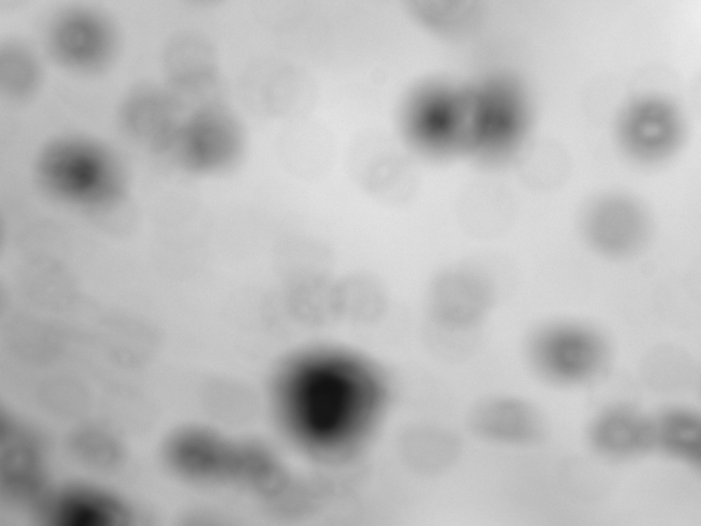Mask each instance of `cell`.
<instances>
[{"instance_id":"cell-10","label":"cell","mask_w":701,"mask_h":526,"mask_svg":"<svg viewBox=\"0 0 701 526\" xmlns=\"http://www.w3.org/2000/svg\"><path fill=\"white\" fill-rule=\"evenodd\" d=\"M170 92L146 82L128 88L121 96L116 120L125 136L152 153H168L181 123L175 120L177 101Z\"/></svg>"},{"instance_id":"cell-2","label":"cell","mask_w":701,"mask_h":526,"mask_svg":"<svg viewBox=\"0 0 701 526\" xmlns=\"http://www.w3.org/2000/svg\"><path fill=\"white\" fill-rule=\"evenodd\" d=\"M294 386L286 414L298 437L313 449L337 453L353 446L375 412L369 389L347 377L310 375Z\"/></svg>"},{"instance_id":"cell-1","label":"cell","mask_w":701,"mask_h":526,"mask_svg":"<svg viewBox=\"0 0 701 526\" xmlns=\"http://www.w3.org/2000/svg\"><path fill=\"white\" fill-rule=\"evenodd\" d=\"M35 168L38 185L49 197L79 210L107 208L127 187L118 153L85 134L66 133L50 139L40 149Z\"/></svg>"},{"instance_id":"cell-12","label":"cell","mask_w":701,"mask_h":526,"mask_svg":"<svg viewBox=\"0 0 701 526\" xmlns=\"http://www.w3.org/2000/svg\"><path fill=\"white\" fill-rule=\"evenodd\" d=\"M44 512L54 526H123L129 514L116 497L84 484L52 494Z\"/></svg>"},{"instance_id":"cell-15","label":"cell","mask_w":701,"mask_h":526,"mask_svg":"<svg viewBox=\"0 0 701 526\" xmlns=\"http://www.w3.org/2000/svg\"><path fill=\"white\" fill-rule=\"evenodd\" d=\"M21 289L32 305L49 311L71 307L77 296L72 277L61 267L50 263L34 269L22 279Z\"/></svg>"},{"instance_id":"cell-17","label":"cell","mask_w":701,"mask_h":526,"mask_svg":"<svg viewBox=\"0 0 701 526\" xmlns=\"http://www.w3.org/2000/svg\"><path fill=\"white\" fill-rule=\"evenodd\" d=\"M71 444L77 456L97 467L111 468L122 459V450L116 441L96 429L80 431L74 435Z\"/></svg>"},{"instance_id":"cell-14","label":"cell","mask_w":701,"mask_h":526,"mask_svg":"<svg viewBox=\"0 0 701 526\" xmlns=\"http://www.w3.org/2000/svg\"><path fill=\"white\" fill-rule=\"evenodd\" d=\"M62 327L26 314H16L5 327V343L12 356L29 364H45L62 355L65 339Z\"/></svg>"},{"instance_id":"cell-16","label":"cell","mask_w":701,"mask_h":526,"mask_svg":"<svg viewBox=\"0 0 701 526\" xmlns=\"http://www.w3.org/2000/svg\"><path fill=\"white\" fill-rule=\"evenodd\" d=\"M109 353L129 364L151 356L157 345V334L147 323L131 316H107Z\"/></svg>"},{"instance_id":"cell-9","label":"cell","mask_w":701,"mask_h":526,"mask_svg":"<svg viewBox=\"0 0 701 526\" xmlns=\"http://www.w3.org/2000/svg\"><path fill=\"white\" fill-rule=\"evenodd\" d=\"M466 423L474 438L504 448H531L539 442L544 432L538 408L531 400L512 394L480 398L469 409Z\"/></svg>"},{"instance_id":"cell-11","label":"cell","mask_w":701,"mask_h":526,"mask_svg":"<svg viewBox=\"0 0 701 526\" xmlns=\"http://www.w3.org/2000/svg\"><path fill=\"white\" fill-rule=\"evenodd\" d=\"M4 437L1 479L5 494L16 504L42 510L51 492L40 441L15 425H6Z\"/></svg>"},{"instance_id":"cell-3","label":"cell","mask_w":701,"mask_h":526,"mask_svg":"<svg viewBox=\"0 0 701 526\" xmlns=\"http://www.w3.org/2000/svg\"><path fill=\"white\" fill-rule=\"evenodd\" d=\"M522 352L528 372L539 382L570 387L591 382L614 356L608 336L596 326L571 318H550L531 326Z\"/></svg>"},{"instance_id":"cell-5","label":"cell","mask_w":701,"mask_h":526,"mask_svg":"<svg viewBox=\"0 0 701 526\" xmlns=\"http://www.w3.org/2000/svg\"><path fill=\"white\" fill-rule=\"evenodd\" d=\"M41 51L61 69L96 77L108 71L120 53V27L108 11L86 3L53 10L41 31Z\"/></svg>"},{"instance_id":"cell-6","label":"cell","mask_w":701,"mask_h":526,"mask_svg":"<svg viewBox=\"0 0 701 526\" xmlns=\"http://www.w3.org/2000/svg\"><path fill=\"white\" fill-rule=\"evenodd\" d=\"M577 230L581 240L604 260L624 262L650 246L655 231L651 210L639 197L622 190L594 195L581 206Z\"/></svg>"},{"instance_id":"cell-13","label":"cell","mask_w":701,"mask_h":526,"mask_svg":"<svg viewBox=\"0 0 701 526\" xmlns=\"http://www.w3.org/2000/svg\"><path fill=\"white\" fill-rule=\"evenodd\" d=\"M44 54L22 36L9 35L0 44V94L8 103L33 99L44 79Z\"/></svg>"},{"instance_id":"cell-4","label":"cell","mask_w":701,"mask_h":526,"mask_svg":"<svg viewBox=\"0 0 701 526\" xmlns=\"http://www.w3.org/2000/svg\"><path fill=\"white\" fill-rule=\"evenodd\" d=\"M168 457L180 474L205 484L266 492L278 477L276 464L264 449L205 430L179 434L169 445Z\"/></svg>"},{"instance_id":"cell-8","label":"cell","mask_w":701,"mask_h":526,"mask_svg":"<svg viewBox=\"0 0 701 526\" xmlns=\"http://www.w3.org/2000/svg\"><path fill=\"white\" fill-rule=\"evenodd\" d=\"M181 123L169 153L188 171L212 173L233 164L242 149V136L235 120L216 102Z\"/></svg>"},{"instance_id":"cell-7","label":"cell","mask_w":701,"mask_h":526,"mask_svg":"<svg viewBox=\"0 0 701 526\" xmlns=\"http://www.w3.org/2000/svg\"><path fill=\"white\" fill-rule=\"evenodd\" d=\"M498 299L494 281L474 268L460 266L439 273L426 293L430 326L444 336L474 334L486 323Z\"/></svg>"}]
</instances>
